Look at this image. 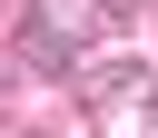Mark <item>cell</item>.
Masks as SVG:
<instances>
[{
  "instance_id": "1",
  "label": "cell",
  "mask_w": 158,
  "mask_h": 138,
  "mask_svg": "<svg viewBox=\"0 0 158 138\" xmlns=\"http://www.w3.org/2000/svg\"><path fill=\"white\" fill-rule=\"evenodd\" d=\"M109 39H118V0H30V20H20V59L40 79H69Z\"/></svg>"
},
{
  "instance_id": "2",
  "label": "cell",
  "mask_w": 158,
  "mask_h": 138,
  "mask_svg": "<svg viewBox=\"0 0 158 138\" xmlns=\"http://www.w3.org/2000/svg\"><path fill=\"white\" fill-rule=\"evenodd\" d=\"M89 128H99V138H148V128H158V108H148V89H138V99H99V108H89Z\"/></svg>"
},
{
  "instance_id": "3",
  "label": "cell",
  "mask_w": 158,
  "mask_h": 138,
  "mask_svg": "<svg viewBox=\"0 0 158 138\" xmlns=\"http://www.w3.org/2000/svg\"><path fill=\"white\" fill-rule=\"evenodd\" d=\"M10 79H20V59H0V89H10Z\"/></svg>"
}]
</instances>
